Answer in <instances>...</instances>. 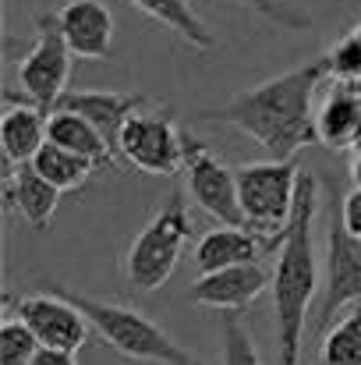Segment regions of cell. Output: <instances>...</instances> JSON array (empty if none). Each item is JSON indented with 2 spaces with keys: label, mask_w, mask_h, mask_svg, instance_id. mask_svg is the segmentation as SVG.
<instances>
[{
  "label": "cell",
  "mask_w": 361,
  "mask_h": 365,
  "mask_svg": "<svg viewBox=\"0 0 361 365\" xmlns=\"http://www.w3.org/2000/svg\"><path fill=\"white\" fill-rule=\"evenodd\" d=\"M326 78H330V64L326 57H315L255 89H244L224 107L202 110L199 121L231 124L251 142H258L273 160H294L301 149L319 142L312 96Z\"/></svg>",
  "instance_id": "obj_1"
},
{
  "label": "cell",
  "mask_w": 361,
  "mask_h": 365,
  "mask_svg": "<svg viewBox=\"0 0 361 365\" xmlns=\"http://www.w3.org/2000/svg\"><path fill=\"white\" fill-rule=\"evenodd\" d=\"M315 213H319V178L301 170L298 206L273 266V323H276V359L280 365H301L305 330L312 298L319 291V259H315Z\"/></svg>",
  "instance_id": "obj_2"
},
{
  "label": "cell",
  "mask_w": 361,
  "mask_h": 365,
  "mask_svg": "<svg viewBox=\"0 0 361 365\" xmlns=\"http://www.w3.org/2000/svg\"><path fill=\"white\" fill-rule=\"evenodd\" d=\"M61 294H68L93 323V330L124 359L149 365H202L184 344H177L156 319H149L145 312L131 309L127 302H103V298H89L68 287H57Z\"/></svg>",
  "instance_id": "obj_3"
},
{
  "label": "cell",
  "mask_w": 361,
  "mask_h": 365,
  "mask_svg": "<svg viewBox=\"0 0 361 365\" xmlns=\"http://www.w3.org/2000/svg\"><path fill=\"white\" fill-rule=\"evenodd\" d=\"M192 217H188V206H184V195L174 192L159 210L156 217L135 235V242L124 255V273H127V284L135 291H159L170 273L177 269L181 255H184V245L192 242Z\"/></svg>",
  "instance_id": "obj_4"
},
{
  "label": "cell",
  "mask_w": 361,
  "mask_h": 365,
  "mask_svg": "<svg viewBox=\"0 0 361 365\" xmlns=\"http://www.w3.org/2000/svg\"><path fill=\"white\" fill-rule=\"evenodd\" d=\"M301 167L294 160H258L238 167V195L244 224L266 238H283L298 206Z\"/></svg>",
  "instance_id": "obj_5"
},
{
  "label": "cell",
  "mask_w": 361,
  "mask_h": 365,
  "mask_svg": "<svg viewBox=\"0 0 361 365\" xmlns=\"http://www.w3.org/2000/svg\"><path fill=\"white\" fill-rule=\"evenodd\" d=\"M71 46L61 32L57 11H43L36 18V39L28 46V53L18 64V82L21 93L7 89L4 100L7 103H36L46 114L57 107V100L68 93V78H71Z\"/></svg>",
  "instance_id": "obj_6"
},
{
  "label": "cell",
  "mask_w": 361,
  "mask_h": 365,
  "mask_svg": "<svg viewBox=\"0 0 361 365\" xmlns=\"http://www.w3.org/2000/svg\"><path fill=\"white\" fill-rule=\"evenodd\" d=\"M120 156L152 178H170L184 170V128H177L174 110H138L131 114L117 142Z\"/></svg>",
  "instance_id": "obj_7"
},
{
  "label": "cell",
  "mask_w": 361,
  "mask_h": 365,
  "mask_svg": "<svg viewBox=\"0 0 361 365\" xmlns=\"http://www.w3.org/2000/svg\"><path fill=\"white\" fill-rule=\"evenodd\" d=\"M184 178H188V195L202 213H209L220 224L248 227L238 195V170L216 160L209 142H202L192 131H184Z\"/></svg>",
  "instance_id": "obj_8"
},
{
  "label": "cell",
  "mask_w": 361,
  "mask_h": 365,
  "mask_svg": "<svg viewBox=\"0 0 361 365\" xmlns=\"http://www.w3.org/2000/svg\"><path fill=\"white\" fill-rule=\"evenodd\" d=\"M11 305V316H18L36 337L43 348H61V351H78L89 334H93V323L89 316L68 298L61 294L57 287L50 291H32V294H18V298H7Z\"/></svg>",
  "instance_id": "obj_9"
},
{
  "label": "cell",
  "mask_w": 361,
  "mask_h": 365,
  "mask_svg": "<svg viewBox=\"0 0 361 365\" xmlns=\"http://www.w3.org/2000/svg\"><path fill=\"white\" fill-rule=\"evenodd\" d=\"M326 291H323V305L315 312V334L323 337L330 330V323L361 302V242H355L344 224L340 213H330V231H326Z\"/></svg>",
  "instance_id": "obj_10"
},
{
  "label": "cell",
  "mask_w": 361,
  "mask_h": 365,
  "mask_svg": "<svg viewBox=\"0 0 361 365\" xmlns=\"http://www.w3.org/2000/svg\"><path fill=\"white\" fill-rule=\"evenodd\" d=\"M269 287H273V273L262 262H244V266H227V269L202 273L188 287V302L216 309V312H241Z\"/></svg>",
  "instance_id": "obj_11"
},
{
  "label": "cell",
  "mask_w": 361,
  "mask_h": 365,
  "mask_svg": "<svg viewBox=\"0 0 361 365\" xmlns=\"http://www.w3.org/2000/svg\"><path fill=\"white\" fill-rule=\"evenodd\" d=\"M61 32L75 57L82 61H107L114 50V11L103 0H68L57 7Z\"/></svg>",
  "instance_id": "obj_12"
},
{
  "label": "cell",
  "mask_w": 361,
  "mask_h": 365,
  "mask_svg": "<svg viewBox=\"0 0 361 365\" xmlns=\"http://www.w3.org/2000/svg\"><path fill=\"white\" fill-rule=\"evenodd\" d=\"M283 238H266L251 227H234V224H220L213 231H206L195 242V266L202 273L213 269H227V266H244V262H262V255L280 252Z\"/></svg>",
  "instance_id": "obj_13"
},
{
  "label": "cell",
  "mask_w": 361,
  "mask_h": 365,
  "mask_svg": "<svg viewBox=\"0 0 361 365\" xmlns=\"http://www.w3.org/2000/svg\"><path fill=\"white\" fill-rule=\"evenodd\" d=\"M57 202H61V188H53L32 163L11 167V174L4 181V210L21 217V224L28 231H36V235L50 231Z\"/></svg>",
  "instance_id": "obj_14"
},
{
  "label": "cell",
  "mask_w": 361,
  "mask_h": 365,
  "mask_svg": "<svg viewBox=\"0 0 361 365\" xmlns=\"http://www.w3.org/2000/svg\"><path fill=\"white\" fill-rule=\"evenodd\" d=\"M57 107L75 110L85 121H93L103 131V138L117 149L120 131H124L127 118L138 114V110H145L149 107V96H142V93H100V89H89V93H64L57 100ZM117 156H120V149H117Z\"/></svg>",
  "instance_id": "obj_15"
},
{
  "label": "cell",
  "mask_w": 361,
  "mask_h": 365,
  "mask_svg": "<svg viewBox=\"0 0 361 365\" xmlns=\"http://www.w3.org/2000/svg\"><path fill=\"white\" fill-rule=\"evenodd\" d=\"M319 142L330 149H355L361 138V96L351 82H333L326 96L315 103Z\"/></svg>",
  "instance_id": "obj_16"
},
{
  "label": "cell",
  "mask_w": 361,
  "mask_h": 365,
  "mask_svg": "<svg viewBox=\"0 0 361 365\" xmlns=\"http://www.w3.org/2000/svg\"><path fill=\"white\" fill-rule=\"evenodd\" d=\"M46 110L36 103H7V114L0 121V145L11 167L32 163L39 149L46 145Z\"/></svg>",
  "instance_id": "obj_17"
},
{
  "label": "cell",
  "mask_w": 361,
  "mask_h": 365,
  "mask_svg": "<svg viewBox=\"0 0 361 365\" xmlns=\"http://www.w3.org/2000/svg\"><path fill=\"white\" fill-rule=\"evenodd\" d=\"M46 135H50L46 142H57V145H64V149H71V153L93 160L100 170L114 167V160H117V149L103 138V131L93 121H85L82 114H75V110H64V107L50 110Z\"/></svg>",
  "instance_id": "obj_18"
},
{
  "label": "cell",
  "mask_w": 361,
  "mask_h": 365,
  "mask_svg": "<svg viewBox=\"0 0 361 365\" xmlns=\"http://www.w3.org/2000/svg\"><path fill=\"white\" fill-rule=\"evenodd\" d=\"M127 4L138 7L142 14H149L152 21H159L163 29H170L174 36H181L195 50H209L216 43L209 25L199 18V11L188 0H127Z\"/></svg>",
  "instance_id": "obj_19"
},
{
  "label": "cell",
  "mask_w": 361,
  "mask_h": 365,
  "mask_svg": "<svg viewBox=\"0 0 361 365\" xmlns=\"http://www.w3.org/2000/svg\"><path fill=\"white\" fill-rule=\"evenodd\" d=\"M32 167H36L53 188H61V192L82 188V185L100 170L93 160H85V156H78V153H71V149H64V145H57V142H46V145L39 149V156L32 160Z\"/></svg>",
  "instance_id": "obj_20"
},
{
  "label": "cell",
  "mask_w": 361,
  "mask_h": 365,
  "mask_svg": "<svg viewBox=\"0 0 361 365\" xmlns=\"http://www.w3.org/2000/svg\"><path fill=\"white\" fill-rule=\"evenodd\" d=\"M319 365H361V302L344 309L319 337Z\"/></svg>",
  "instance_id": "obj_21"
},
{
  "label": "cell",
  "mask_w": 361,
  "mask_h": 365,
  "mask_svg": "<svg viewBox=\"0 0 361 365\" xmlns=\"http://www.w3.org/2000/svg\"><path fill=\"white\" fill-rule=\"evenodd\" d=\"M39 348V337L18 316L7 312V319L0 323V365H28Z\"/></svg>",
  "instance_id": "obj_22"
},
{
  "label": "cell",
  "mask_w": 361,
  "mask_h": 365,
  "mask_svg": "<svg viewBox=\"0 0 361 365\" xmlns=\"http://www.w3.org/2000/svg\"><path fill=\"white\" fill-rule=\"evenodd\" d=\"M220 334H224V365H262L258 348L238 312H224Z\"/></svg>",
  "instance_id": "obj_23"
},
{
  "label": "cell",
  "mask_w": 361,
  "mask_h": 365,
  "mask_svg": "<svg viewBox=\"0 0 361 365\" xmlns=\"http://www.w3.org/2000/svg\"><path fill=\"white\" fill-rule=\"evenodd\" d=\"M326 64H330V78L333 82H358L361 78V36L358 29L340 36L326 53Z\"/></svg>",
  "instance_id": "obj_24"
},
{
  "label": "cell",
  "mask_w": 361,
  "mask_h": 365,
  "mask_svg": "<svg viewBox=\"0 0 361 365\" xmlns=\"http://www.w3.org/2000/svg\"><path fill=\"white\" fill-rule=\"evenodd\" d=\"M241 4L251 7L255 14H262L266 21L291 29V32H305V29H312V14H305L301 7H291V4H283V0H241Z\"/></svg>",
  "instance_id": "obj_25"
},
{
  "label": "cell",
  "mask_w": 361,
  "mask_h": 365,
  "mask_svg": "<svg viewBox=\"0 0 361 365\" xmlns=\"http://www.w3.org/2000/svg\"><path fill=\"white\" fill-rule=\"evenodd\" d=\"M337 213H340V224H344V231L361 242V185H355L344 199H340V206H337Z\"/></svg>",
  "instance_id": "obj_26"
},
{
  "label": "cell",
  "mask_w": 361,
  "mask_h": 365,
  "mask_svg": "<svg viewBox=\"0 0 361 365\" xmlns=\"http://www.w3.org/2000/svg\"><path fill=\"white\" fill-rule=\"evenodd\" d=\"M28 365H78L75 351H61V348H39L36 359Z\"/></svg>",
  "instance_id": "obj_27"
},
{
  "label": "cell",
  "mask_w": 361,
  "mask_h": 365,
  "mask_svg": "<svg viewBox=\"0 0 361 365\" xmlns=\"http://www.w3.org/2000/svg\"><path fill=\"white\" fill-rule=\"evenodd\" d=\"M351 153H355V156H351V178H355V185H361V142Z\"/></svg>",
  "instance_id": "obj_28"
},
{
  "label": "cell",
  "mask_w": 361,
  "mask_h": 365,
  "mask_svg": "<svg viewBox=\"0 0 361 365\" xmlns=\"http://www.w3.org/2000/svg\"><path fill=\"white\" fill-rule=\"evenodd\" d=\"M351 86H355V93H358V96H361V78H358V82H351Z\"/></svg>",
  "instance_id": "obj_29"
},
{
  "label": "cell",
  "mask_w": 361,
  "mask_h": 365,
  "mask_svg": "<svg viewBox=\"0 0 361 365\" xmlns=\"http://www.w3.org/2000/svg\"><path fill=\"white\" fill-rule=\"evenodd\" d=\"M358 36H361V21H358Z\"/></svg>",
  "instance_id": "obj_30"
}]
</instances>
